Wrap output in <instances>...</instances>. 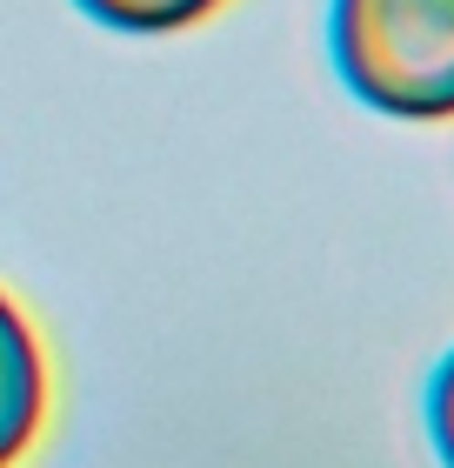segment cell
<instances>
[{
	"label": "cell",
	"mask_w": 454,
	"mask_h": 468,
	"mask_svg": "<svg viewBox=\"0 0 454 468\" xmlns=\"http://www.w3.org/2000/svg\"><path fill=\"white\" fill-rule=\"evenodd\" d=\"M80 14H94L114 34H181L201 14H214L221 0H74Z\"/></svg>",
	"instance_id": "cell-3"
},
{
	"label": "cell",
	"mask_w": 454,
	"mask_h": 468,
	"mask_svg": "<svg viewBox=\"0 0 454 468\" xmlns=\"http://www.w3.org/2000/svg\"><path fill=\"white\" fill-rule=\"evenodd\" d=\"M428 435H435L441 462L454 468V348H448V361L435 368V381H428Z\"/></svg>",
	"instance_id": "cell-4"
},
{
	"label": "cell",
	"mask_w": 454,
	"mask_h": 468,
	"mask_svg": "<svg viewBox=\"0 0 454 468\" xmlns=\"http://www.w3.org/2000/svg\"><path fill=\"white\" fill-rule=\"evenodd\" d=\"M40 415H48V361L20 308L0 294V468H14L34 449Z\"/></svg>",
	"instance_id": "cell-2"
},
{
	"label": "cell",
	"mask_w": 454,
	"mask_h": 468,
	"mask_svg": "<svg viewBox=\"0 0 454 468\" xmlns=\"http://www.w3.org/2000/svg\"><path fill=\"white\" fill-rule=\"evenodd\" d=\"M341 80L381 114H454V0H334L328 20Z\"/></svg>",
	"instance_id": "cell-1"
}]
</instances>
